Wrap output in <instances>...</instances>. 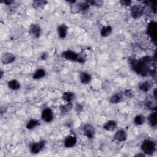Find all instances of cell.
<instances>
[{
	"label": "cell",
	"instance_id": "1",
	"mask_svg": "<svg viewBox=\"0 0 157 157\" xmlns=\"http://www.w3.org/2000/svg\"><path fill=\"white\" fill-rule=\"evenodd\" d=\"M129 63L132 70L137 74L141 76H147L150 75L153 70L150 68L149 63L145 62L142 60V58L139 60H136L135 59H130Z\"/></svg>",
	"mask_w": 157,
	"mask_h": 157
},
{
	"label": "cell",
	"instance_id": "2",
	"mask_svg": "<svg viewBox=\"0 0 157 157\" xmlns=\"http://www.w3.org/2000/svg\"><path fill=\"white\" fill-rule=\"evenodd\" d=\"M141 149L145 155H152L156 150V143L153 140L145 139L141 143Z\"/></svg>",
	"mask_w": 157,
	"mask_h": 157
},
{
	"label": "cell",
	"instance_id": "3",
	"mask_svg": "<svg viewBox=\"0 0 157 157\" xmlns=\"http://www.w3.org/2000/svg\"><path fill=\"white\" fill-rule=\"evenodd\" d=\"M45 144L46 142L44 140H41L36 142H33L29 145V151H30L32 154H37L45 148Z\"/></svg>",
	"mask_w": 157,
	"mask_h": 157
},
{
	"label": "cell",
	"instance_id": "4",
	"mask_svg": "<svg viewBox=\"0 0 157 157\" xmlns=\"http://www.w3.org/2000/svg\"><path fill=\"white\" fill-rule=\"evenodd\" d=\"M131 15L134 19H137L144 14V7L140 4H135L131 7Z\"/></svg>",
	"mask_w": 157,
	"mask_h": 157
},
{
	"label": "cell",
	"instance_id": "5",
	"mask_svg": "<svg viewBox=\"0 0 157 157\" xmlns=\"http://www.w3.org/2000/svg\"><path fill=\"white\" fill-rule=\"evenodd\" d=\"M83 131L88 139H93L95 137V129L94 126L90 123H86L84 125Z\"/></svg>",
	"mask_w": 157,
	"mask_h": 157
},
{
	"label": "cell",
	"instance_id": "6",
	"mask_svg": "<svg viewBox=\"0 0 157 157\" xmlns=\"http://www.w3.org/2000/svg\"><path fill=\"white\" fill-rule=\"evenodd\" d=\"M41 118L43 121L50 123L54 119V112L51 108H45L41 112Z\"/></svg>",
	"mask_w": 157,
	"mask_h": 157
},
{
	"label": "cell",
	"instance_id": "7",
	"mask_svg": "<svg viewBox=\"0 0 157 157\" xmlns=\"http://www.w3.org/2000/svg\"><path fill=\"white\" fill-rule=\"evenodd\" d=\"M147 33L150 36L152 40L156 43V24L155 22H150L147 29Z\"/></svg>",
	"mask_w": 157,
	"mask_h": 157
},
{
	"label": "cell",
	"instance_id": "8",
	"mask_svg": "<svg viewBox=\"0 0 157 157\" xmlns=\"http://www.w3.org/2000/svg\"><path fill=\"white\" fill-rule=\"evenodd\" d=\"M62 56L63 58L69 61L77 62L78 60V53H76L71 50H67L64 51Z\"/></svg>",
	"mask_w": 157,
	"mask_h": 157
},
{
	"label": "cell",
	"instance_id": "9",
	"mask_svg": "<svg viewBox=\"0 0 157 157\" xmlns=\"http://www.w3.org/2000/svg\"><path fill=\"white\" fill-rule=\"evenodd\" d=\"M29 34L35 39H37L41 36V28L40 25L37 23L32 24L29 29Z\"/></svg>",
	"mask_w": 157,
	"mask_h": 157
},
{
	"label": "cell",
	"instance_id": "10",
	"mask_svg": "<svg viewBox=\"0 0 157 157\" xmlns=\"http://www.w3.org/2000/svg\"><path fill=\"white\" fill-rule=\"evenodd\" d=\"M77 143V137L75 135L70 134L66 137L64 141V145L66 148H72Z\"/></svg>",
	"mask_w": 157,
	"mask_h": 157
},
{
	"label": "cell",
	"instance_id": "11",
	"mask_svg": "<svg viewBox=\"0 0 157 157\" xmlns=\"http://www.w3.org/2000/svg\"><path fill=\"white\" fill-rule=\"evenodd\" d=\"M114 138L115 141L118 142L125 141L127 139V133L123 129L119 130H118L114 134Z\"/></svg>",
	"mask_w": 157,
	"mask_h": 157
},
{
	"label": "cell",
	"instance_id": "12",
	"mask_svg": "<svg viewBox=\"0 0 157 157\" xmlns=\"http://www.w3.org/2000/svg\"><path fill=\"white\" fill-rule=\"evenodd\" d=\"M15 60V56L11 53H6L3 55L1 58V62L4 65L12 63Z\"/></svg>",
	"mask_w": 157,
	"mask_h": 157
},
{
	"label": "cell",
	"instance_id": "13",
	"mask_svg": "<svg viewBox=\"0 0 157 157\" xmlns=\"http://www.w3.org/2000/svg\"><path fill=\"white\" fill-rule=\"evenodd\" d=\"M68 27L65 24H62L58 26L57 32L58 36L61 39H65L67 34Z\"/></svg>",
	"mask_w": 157,
	"mask_h": 157
},
{
	"label": "cell",
	"instance_id": "14",
	"mask_svg": "<svg viewBox=\"0 0 157 157\" xmlns=\"http://www.w3.org/2000/svg\"><path fill=\"white\" fill-rule=\"evenodd\" d=\"M117 126V123L115 120H109L107 122L105 123V124L103 125V129L107 131H114L116 129V128Z\"/></svg>",
	"mask_w": 157,
	"mask_h": 157
},
{
	"label": "cell",
	"instance_id": "15",
	"mask_svg": "<svg viewBox=\"0 0 157 157\" xmlns=\"http://www.w3.org/2000/svg\"><path fill=\"white\" fill-rule=\"evenodd\" d=\"M75 94L73 92H66L63 93L62 99L67 103H72V101L75 99Z\"/></svg>",
	"mask_w": 157,
	"mask_h": 157
},
{
	"label": "cell",
	"instance_id": "16",
	"mask_svg": "<svg viewBox=\"0 0 157 157\" xmlns=\"http://www.w3.org/2000/svg\"><path fill=\"white\" fill-rule=\"evenodd\" d=\"M80 80L82 84H88L91 82L92 77L89 74L86 72H82L80 74Z\"/></svg>",
	"mask_w": 157,
	"mask_h": 157
},
{
	"label": "cell",
	"instance_id": "17",
	"mask_svg": "<svg viewBox=\"0 0 157 157\" xmlns=\"http://www.w3.org/2000/svg\"><path fill=\"white\" fill-rule=\"evenodd\" d=\"M112 32V28L111 26H104L100 29V34L102 37H106L109 36Z\"/></svg>",
	"mask_w": 157,
	"mask_h": 157
},
{
	"label": "cell",
	"instance_id": "18",
	"mask_svg": "<svg viewBox=\"0 0 157 157\" xmlns=\"http://www.w3.org/2000/svg\"><path fill=\"white\" fill-rule=\"evenodd\" d=\"M39 125H40V122L37 119H32L27 122L26 127L28 130H33Z\"/></svg>",
	"mask_w": 157,
	"mask_h": 157
},
{
	"label": "cell",
	"instance_id": "19",
	"mask_svg": "<svg viewBox=\"0 0 157 157\" xmlns=\"http://www.w3.org/2000/svg\"><path fill=\"white\" fill-rule=\"evenodd\" d=\"M151 83L149 81H145L141 83H139L138 85V87L139 88V90L144 92H149L150 88H151Z\"/></svg>",
	"mask_w": 157,
	"mask_h": 157
},
{
	"label": "cell",
	"instance_id": "20",
	"mask_svg": "<svg viewBox=\"0 0 157 157\" xmlns=\"http://www.w3.org/2000/svg\"><path fill=\"white\" fill-rule=\"evenodd\" d=\"M73 109L72 103H67L66 104L62 105L60 107V110L62 114H66Z\"/></svg>",
	"mask_w": 157,
	"mask_h": 157
},
{
	"label": "cell",
	"instance_id": "21",
	"mask_svg": "<svg viewBox=\"0 0 157 157\" xmlns=\"http://www.w3.org/2000/svg\"><path fill=\"white\" fill-rule=\"evenodd\" d=\"M7 85H8V87L10 88V89L12 90H17L20 89V88H21V84H20L17 80L15 79L11 80L8 82Z\"/></svg>",
	"mask_w": 157,
	"mask_h": 157
},
{
	"label": "cell",
	"instance_id": "22",
	"mask_svg": "<svg viewBox=\"0 0 157 157\" xmlns=\"http://www.w3.org/2000/svg\"><path fill=\"white\" fill-rule=\"evenodd\" d=\"M46 72L43 69H38L33 74V78L34 79H40L45 77Z\"/></svg>",
	"mask_w": 157,
	"mask_h": 157
},
{
	"label": "cell",
	"instance_id": "23",
	"mask_svg": "<svg viewBox=\"0 0 157 157\" xmlns=\"http://www.w3.org/2000/svg\"><path fill=\"white\" fill-rule=\"evenodd\" d=\"M149 124L152 127H156V112H153L150 114L148 118Z\"/></svg>",
	"mask_w": 157,
	"mask_h": 157
},
{
	"label": "cell",
	"instance_id": "24",
	"mask_svg": "<svg viewBox=\"0 0 157 157\" xmlns=\"http://www.w3.org/2000/svg\"><path fill=\"white\" fill-rule=\"evenodd\" d=\"M145 120V117L142 115H137L134 119V123L136 125H142L144 123Z\"/></svg>",
	"mask_w": 157,
	"mask_h": 157
},
{
	"label": "cell",
	"instance_id": "25",
	"mask_svg": "<svg viewBox=\"0 0 157 157\" xmlns=\"http://www.w3.org/2000/svg\"><path fill=\"white\" fill-rule=\"evenodd\" d=\"M47 3V1H43V0H37V1H34L33 2L32 5L33 7L36 9H38V8H41V7L45 6V5H46Z\"/></svg>",
	"mask_w": 157,
	"mask_h": 157
},
{
	"label": "cell",
	"instance_id": "26",
	"mask_svg": "<svg viewBox=\"0 0 157 157\" xmlns=\"http://www.w3.org/2000/svg\"><path fill=\"white\" fill-rule=\"evenodd\" d=\"M71 12L73 14H77L81 12V4L80 3H78L77 4H73L71 6Z\"/></svg>",
	"mask_w": 157,
	"mask_h": 157
},
{
	"label": "cell",
	"instance_id": "27",
	"mask_svg": "<svg viewBox=\"0 0 157 157\" xmlns=\"http://www.w3.org/2000/svg\"><path fill=\"white\" fill-rule=\"evenodd\" d=\"M122 100V97L119 94H115L110 98V102L112 104H118Z\"/></svg>",
	"mask_w": 157,
	"mask_h": 157
},
{
	"label": "cell",
	"instance_id": "28",
	"mask_svg": "<svg viewBox=\"0 0 157 157\" xmlns=\"http://www.w3.org/2000/svg\"><path fill=\"white\" fill-rule=\"evenodd\" d=\"M86 58H87V55L84 52H81L79 53H78V60L77 62L83 64L86 61Z\"/></svg>",
	"mask_w": 157,
	"mask_h": 157
},
{
	"label": "cell",
	"instance_id": "29",
	"mask_svg": "<svg viewBox=\"0 0 157 157\" xmlns=\"http://www.w3.org/2000/svg\"><path fill=\"white\" fill-rule=\"evenodd\" d=\"M81 7V12H86L87 11L88 9L90 7V5L88 4L86 1L80 3Z\"/></svg>",
	"mask_w": 157,
	"mask_h": 157
},
{
	"label": "cell",
	"instance_id": "30",
	"mask_svg": "<svg viewBox=\"0 0 157 157\" xmlns=\"http://www.w3.org/2000/svg\"><path fill=\"white\" fill-rule=\"evenodd\" d=\"M86 2L89 4L90 6V5H92V6H98L99 5H101L103 4V1H95V0H94V1H86Z\"/></svg>",
	"mask_w": 157,
	"mask_h": 157
},
{
	"label": "cell",
	"instance_id": "31",
	"mask_svg": "<svg viewBox=\"0 0 157 157\" xmlns=\"http://www.w3.org/2000/svg\"><path fill=\"white\" fill-rule=\"evenodd\" d=\"M144 104L145 106L146 107L148 108V109H152L153 108H155V107H153V102L151 100H146L144 103Z\"/></svg>",
	"mask_w": 157,
	"mask_h": 157
},
{
	"label": "cell",
	"instance_id": "32",
	"mask_svg": "<svg viewBox=\"0 0 157 157\" xmlns=\"http://www.w3.org/2000/svg\"><path fill=\"white\" fill-rule=\"evenodd\" d=\"M124 93L127 97L128 98H131L133 96V92L131 90H126Z\"/></svg>",
	"mask_w": 157,
	"mask_h": 157
},
{
	"label": "cell",
	"instance_id": "33",
	"mask_svg": "<svg viewBox=\"0 0 157 157\" xmlns=\"http://www.w3.org/2000/svg\"><path fill=\"white\" fill-rule=\"evenodd\" d=\"M120 3L122 6H129L131 4V1H128H128H126V0H122V1H120Z\"/></svg>",
	"mask_w": 157,
	"mask_h": 157
},
{
	"label": "cell",
	"instance_id": "34",
	"mask_svg": "<svg viewBox=\"0 0 157 157\" xmlns=\"http://www.w3.org/2000/svg\"><path fill=\"white\" fill-rule=\"evenodd\" d=\"M82 109H83V106H82V105H81V104H77L76 105V112H77V113H80V112L82 111Z\"/></svg>",
	"mask_w": 157,
	"mask_h": 157
},
{
	"label": "cell",
	"instance_id": "35",
	"mask_svg": "<svg viewBox=\"0 0 157 157\" xmlns=\"http://www.w3.org/2000/svg\"><path fill=\"white\" fill-rule=\"evenodd\" d=\"M47 58H48V55L46 52H43L40 56L41 60H46Z\"/></svg>",
	"mask_w": 157,
	"mask_h": 157
},
{
	"label": "cell",
	"instance_id": "36",
	"mask_svg": "<svg viewBox=\"0 0 157 157\" xmlns=\"http://www.w3.org/2000/svg\"><path fill=\"white\" fill-rule=\"evenodd\" d=\"M1 3H4V4H6L7 6H9V5H11L12 3H13V1H12V0H7V1H1Z\"/></svg>",
	"mask_w": 157,
	"mask_h": 157
},
{
	"label": "cell",
	"instance_id": "37",
	"mask_svg": "<svg viewBox=\"0 0 157 157\" xmlns=\"http://www.w3.org/2000/svg\"><path fill=\"white\" fill-rule=\"evenodd\" d=\"M134 156H137V157H139V156H141V157H144V156H145V155L143 152H142V153H137V154L135 155Z\"/></svg>",
	"mask_w": 157,
	"mask_h": 157
},
{
	"label": "cell",
	"instance_id": "38",
	"mask_svg": "<svg viewBox=\"0 0 157 157\" xmlns=\"http://www.w3.org/2000/svg\"><path fill=\"white\" fill-rule=\"evenodd\" d=\"M156 88H155V90H154V91H153V95H154V98H155V100L156 99Z\"/></svg>",
	"mask_w": 157,
	"mask_h": 157
},
{
	"label": "cell",
	"instance_id": "39",
	"mask_svg": "<svg viewBox=\"0 0 157 157\" xmlns=\"http://www.w3.org/2000/svg\"><path fill=\"white\" fill-rule=\"evenodd\" d=\"M3 71L2 70H1V76H0V78H2L3 76Z\"/></svg>",
	"mask_w": 157,
	"mask_h": 157
}]
</instances>
